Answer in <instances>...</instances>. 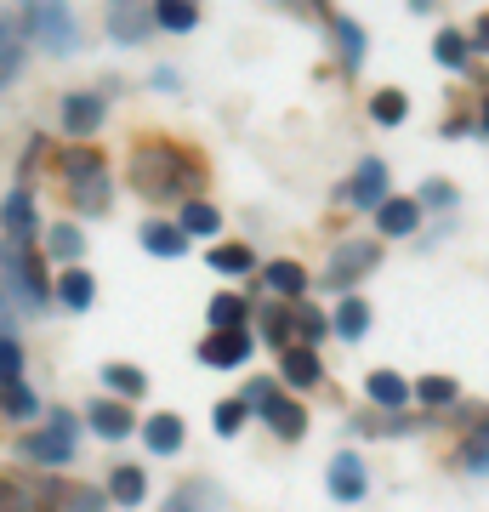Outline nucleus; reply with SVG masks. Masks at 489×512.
Here are the masks:
<instances>
[{"instance_id": "nucleus-1", "label": "nucleus", "mask_w": 489, "mask_h": 512, "mask_svg": "<svg viewBox=\"0 0 489 512\" xmlns=\"http://www.w3.org/2000/svg\"><path fill=\"white\" fill-rule=\"evenodd\" d=\"M126 183H131V194H143L148 205H177V200L188 205V200H194V188L205 183V160L194 154V148L154 137V143L131 148Z\"/></svg>"}, {"instance_id": "nucleus-2", "label": "nucleus", "mask_w": 489, "mask_h": 512, "mask_svg": "<svg viewBox=\"0 0 489 512\" xmlns=\"http://www.w3.org/2000/svg\"><path fill=\"white\" fill-rule=\"evenodd\" d=\"M57 177H63V194L80 217H103L114 200V177H109V160L97 154L91 143H74L63 160H57Z\"/></svg>"}, {"instance_id": "nucleus-3", "label": "nucleus", "mask_w": 489, "mask_h": 512, "mask_svg": "<svg viewBox=\"0 0 489 512\" xmlns=\"http://www.w3.org/2000/svg\"><path fill=\"white\" fill-rule=\"evenodd\" d=\"M0 291L12 296V308L18 313H40L52 308V279H46V268H40V256L29 251V245H6L0 251Z\"/></svg>"}, {"instance_id": "nucleus-4", "label": "nucleus", "mask_w": 489, "mask_h": 512, "mask_svg": "<svg viewBox=\"0 0 489 512\" xmlns=\"http://www.w3.org/2000/svg\"><path fill=\"white\" fill-rule=\"evenodd\" d=\"M74 450H80V416L74 410H52L46 427H35V433L18 439V456L29 467H69Z\"/></svg>"}, {"instance_id": "nucleus-5", "label": "nucleus", "mask_w": 489, "mask_h": 512, "mask_svg": "<svg viewBox=\"0 0 489 512\" xmlns=\"http://www.w3.org/2000/svg\"><path fill=\"white\" fill-rule=\"evenodd\" d=\"M245 410H256V416L273 427V439H285V444H296L302 433H308V410L290 399L279 382H268V376L245 387Z\"/></svg>"}, {"instance_id": "nucleus-6", "label": "nucleus", "mask_w": 489, "mask_h": 512, "mask_svg": "<svg viewBox=\"0 0 489 512\" xmlns=\"http://www.w3.org/2000/svg\"><path fill=\"white\" fill-rule=\"evenodd\" d=\"M23 23H29V40H40L52 57H69L80 46V23H74L69 0H23Z\"/></svg>"}, {"instance_id": "nucleus-7", "label": "nucleus", "mask_w": 489, "mask_h": 512, "mask_svg": "<svg viewBox=\"0 0 489 512\" xmlns=\"http://www.w3.org/2000/svg\"><path fill=\"white\" fill-rule=\"evenodd\" d=\"M376 262H381V245H376V239H347L342 251L330 256L325 285H330V291H342V296H347V285H359V279L370 274Z\"/></svg>"}, {"instance_id": "nucleus-8", "label": "nucleus", "mask_w": 489, "mask_h": 512, "mask_svg": "<svg viewBox=\"0 0 489 512\" xmlns=\"http://www.w3.org/2000/svg\"><path fill=\"white\" fill-rule=\"evenodd\" d=\"M46 490L35 473H18V467H0V512H46Z\"/></svg>"}, {"instance_id": "nucleus-9", "label": "nucleus", "mask_w": 489, "mask_h": 512, "mask_svg": "<svg viewBox=\"0 0 489 512\" xmlns=\"http://www.w3.org/2000/svg\"><path fill=\"white\" fill-rule=\"evenodd\" d=\"M251 359V330H211L200 342V365L211 370H239Z\"/></svg>"}, {"instance_id": "nucleus-10", "label": "nucleus", "mask_w": 489, "mask_h": 512, "mask_svg": "<svg viewBox=\"0 0 489 512\" xmlns=\"http://www.w3.org/2000/svg\"><path fill=\"white\" fill-rule=\"evenodd\" d=\"M86 427L97 433V439L120 444V439H131V433H137V416H131V404H120V399H91Z\"/></svg>"}, {"instance_id": "nucleus-11", "label": "nucleus", "mask_w": 489, "mask_h": 512, "mask_svg": "<svg viewBox=\"0 0 489 512\" xmlns=\"http://www.w3.org/2000/svg\"><path fill=\"white\" fill-rule=\"evenodd\" d=\"M103 120H109V103H103L97 92L63 97V131H69V137H80V143H86L91 131H103Z\"/></svg>"}, {"instance_id": "nucleus-12", "label": "nucleus", "mask_w": 489, "mask_h": 512, "mask_svg": "<svg viewBox=\"0 0 489 512\" xmlns=\"http://www.w3.org/2000/svg\"><path fill=\"white\" fill-rule=\"evenodd\" d=\"M387 165L370 154V160H359V171H353V183H347V205H359V211H376L381 200H387Z\"/></svg>"}, {"instance_id": "nucleus-13", "label": "nucleus", "mask_w": 489, "mask_h": 512, "mask_svg": "<svg viewBox=\"0 0 489 512\" xmlns=\"http://www.w3.org/2000/svg\"><path fill=\"white\" fill-rule=\"evenodd\" d=\"M279 376H285L290 393H308V387H319V376H325V365H319V348L290 342V348L279 353Z\"/></svg>"}, {"instance_id": "nucleus-14", "label": "nucleus", "mask_w": 489, "mask_h": 512, "mask_svg": "<svg viewBox=\"0 0 489 512\" xmlns=\"http://www.w3.org/2000/svg\"><path fill=\"white\" fill-rule=\"evenodd\" d=\"M330 495H336V501H347V507H353V501H364V490H370V473H364V461H359V450H342V456L330 461Z\"/></svg>"}, {"instance_id": "nucleus-15", "label": "nucleus", "mask_w": 489, "mask_h": 512, "mask_svg": "<svg viewBox=\"0 0 489 512\" xmlns=\"http://www.w3.org/2000/svg\"><path fill=\"white\" fill-rule=\"evenodd\" d=\"M0 228H6V245H29V239H35V194H29V188H12V194H6Z\"/></svg>"}, {"instance_id": "nucleus-16", "label": "nucleus", "mask_w": 489, "mask_h": 512, "mask_svg": "<svg viewBox=\"0 0 489 512\" xmlns=\"http://www.w3.org/2000/svg\"><path fill=\"white\" fill-rule=\"evenodd\" d=\"M23 57H29V40H23V23L12 12H0V92L23 74Z\"/></svg>"}, {"instance_id": "nucleus-17", "label": "nucleus", "mask_w": 489, "mask_h": 512, "mask_svg": "<svg viewBox=\"0 0 489 512\" xmlns=\"http://www.w3.org/2000/svg\"><path fill=\"white\" fill-rule=\"evenodd\" d=\"M148 23H154V12H148L143 0H109V35L114 40L137 46V40L148 35Z\"/></svg>"}, {"instance_id": "nucleus-18", "label": "nucleus", "mask_w": 489, "mask_h": 512, "mask_svg": "<svg viewBox=\"0 0 489 512\" xmlns=\"http://www.w3.org/2000/svg\"><path fill=\"white\" fill-rule=\"evenodd\" d=\"M416 222H421V205L416 200H393V194H387V200L376 205V228L387 239H410V234H416Z\"/></svg>"}, {"instance_id": "nucleus-19", "label": "nucleus", "mask_w": 489, "mask_h": 512, "mask_svg": "<svg viewBox=\"0 0 489 512\" xmlns=\"http://www.w3.org/2000/svg\"><path fill=\"white\" fill-rule=\"evenodd\" d=\"M52 302H63L69 313H86L91 302H97V279H91L86 268H63V279L52 285Z\"/></svg>"}, {"instance_id": "nucleus-20", "label": "nucleus", "mask_w": 489, "mask_h": 512, "mask_svg": "<svg viewBox=\"0 0 489 512\" xmlns=\"http://www.w3.org/2000/svg\"><path fill=\"white\" fill-rule=\"evenodd\" d=\"M364 393H370V404H376V410H404V404L416 399V393H410V382H404V376H393V370H370V376H364Z\"/></svg>"}, {"instance_id": "nucleus-21", "label": "nucleus", "mask_w": 489, "mask_h": 512, "mask_svg": "<svg viewBox=\"0 0 489 512\" xmlns=\"http://www.w3.org/2000/svg\"><path fill=\"white\" fill-rule=\"evenodd\" d=\"M256 330H262V342H268V348L285 353L290 336H296V313L279 308V302H262V308H256Z\"/></svg>"}, {"instance_id": "nucleus-22", "label": "nucleus", "mask_w": 489, "mask_h": 512, "mask_svg": "<svg viewBox=\"0 0 489 512\" xmlns=\"http://www.w3.org/2000/svg\"><path fill=\"white\" fill-rule=\"evenodd\" d=\"M182 439H188L182 416H148V421H143V444L154 450V456H177Z\"/></svg>"}, {"instance_id": "nucleus-23", "label": "nucleus", "mask_w": 489, "mask_h": 512, "mask_svg": "<svg viewBox=\"0 0 489 512\" xmlns=\"http://www.w3.org/2000/svg\"><path fill=\"white\" fill-rule=\"evenodd\" d=\"M143 495H148L143 467H131V461H120V467L109 473V501H120V507H143Z\"/></svg>"}, {"instance_id": "nucleus-24", "label": "nucleus", "mask_w": 489, "mask_h": 512, "mask_svg": "<svg viewBox=\"0 0 489 512\" xmlns=\"http://www.w3.org/2000/svg\"><path fill=\"white\" fill-rule=\"evenodd\" d=\"M148 12H154V23H160V29H171V35H188V29L200 23V0H154Z\"/></svg>"}, {"instance_id": "nucleus-25", "label": "nucleus", "mask_w": 489, "mask_h": 512, "mask_svg": "<svg viewBox=\"0 0 489 512\" xmlns=\"http://www.w3.org/2000/svg\"><path fill=\"white\" fill-rule=\"evenodd\" d=\"M177 228L188 239H211L222 228V211L211 200H188V205H182V217H177Z\"/></svg>"}, {"instance_id": "nucleus-26", "label": "nucleus", "mask_w": 489, "mask_h": 512, "mask_svg": "<svg viewBox=\"0 0 489 512\" xmlns=\"http://www.w3.org/2000/svg\"><path fill=\"white\" fill-rule=\"evenodd\" d=\"M143 251L148 256H182L188 251V234L177 222H143Z\"/></svg>"}, {"instance_id": "nucleus-27", "label": "nucleus", "mask_w": 489, "mask_h": 512, "mask_svg": "<svg viewBox=\"0 0 489 512\" xmlns=\"http://www.w3.org/2000/svg\"><path fill=\"white\" fill-rule=\"evenodd\" d=\"M245 313H256L245 296H234V291H222V296H211V308H205V319H211V330H245Z\"/></svg>"}, {"instance_id": "nucleus-28", "label": "nucleus", "mask_w": 489, "mask_h": 512, "mask_svg": "<svg viewBox=\"0 0 489 512\" xmlns=\"http://www.w3.org/2000/svg\"><path fill=\"white\" fill-rule=\"evenodd\" d=\"M0 416L35 421V416H40V393H35L29 382H6V387H0Z\"/></svg>"}, {"instance_id": "nucleus-29", "label": "nucleus", "mask_w": 489, "mask_h": 512, "mask_svg": "<svg viewBox=\"0 0 489 512\" xmlns=\"http://www.w3.org/2000/svg\"><path fill=\"white\" fill-rule=\"evenodd\" d=\"M330 330H336L342 342H359L364 330H370V308H364L359 296H342V302H336V319H330Z\"/></svg>"}, {"instance_id": "nucleus-30", "label": "nucleus", "mask_w": 489, "mask_h": 512, "mask_svg": "<svg viewBox=\"0 0 489 512\" xmlns=\"http://www.w3.org/2000/svg\"><path fill=\"white\" fill-rule=\"evenodd\" d=\"M46 251H52L57 262H63V268H74V262L86 256V234H80L74 222H57L52 234H46Z\"/></svg>"}, {"instance_id": "nucleus-31", "label": "nucleus", "mask_w": 489, "mask_h": 512, "mask_svg": "<svg viewBox=\"0 0 489 512\" xmlns=\"http://www.w3.org/2000/svg\"><path fill=\"white\" fill-rule=\"evenodd\" d=\"M461 467H467V473H484V478H489V410H484V421L472 427L467 439H461Z\"/></svg>"}, {"instance_id": "nucleus-32", "label": "nucleus", "mask_w": 489, "mask_h": 512, "mask_svg": "<svg viewBox=\"0 0 489 512\" xmlns=\"http://www.w3.org/2000/svg\"><path fill=\"white\" fill-rule=\"evenodd\" d=\"M103 387H114L120 399H143L148 376H143V370H131V365H103Z\"/></svg>"}, {"instance_id": "nucleus-33", "label": "nucleus", "mask_w": 489, "mask_h": 512, "mask_svg": "<svg viewBox=\"0 0 489 512\" xmlns=\"http://www.w3.org/2000/svg\"><path fill=\"white\" fill-rule=\"evenodd\" d=\"M467 35L461 29H438V40H433V57L444 63V69H467Z\"/></svg>"}, {"instance_id": "nucleus-34", "label": "nucleus", "mask_w": 489, "mask_h": 512, "mask_svg": "<svg viewBox=\"0 0 489 512\" xmlns=\"http://www.w3.org/2000/svg\"><path fill=\"white\" fill-rule=\"evenodd\" d=\"M262 274H268V285H273L279 296H308V274H302L296 262H268Z\"/></svg>"}, {"instance_id": "nucleus-35", "label": "nucleus", "mask_w": 489, "mask_h": 512, "mask_svg": "<svg viewBox=\"0 0 489 512\" xmlns=\"http://www.w3.org/2000/svg\"><path fill=\"white\" fill-rule=\"evenodd\" d=\"M211 268L217 274H251L256 256H251V245H211Z\"/></svg>"}, {"instance_id": "nucleus-36", "label": "nucleus", "mask_w": 489, "mask_h": 512, "mask_svg": "<svg viewBox=\"0 0 489 512\" xmlns=\"http://www.w3.org/2000/svg\"><path fill=\"white\" fill-rule=\"evenodd\" d=\"M404 114H410V97L404 92H376L370 97V120H376V126H399Z\"/></svg>"}, {"instance_id": "nucleus-37", "label": "nucleus", "mask_w": 489, "mask_h": 512, "mask_svg": "<svg viewBox=\"0 0 489 512\" xmlns=\"http://www.w3.org/2000/svg\"><path fill=\"white\" fill-rule=\"evenodd\" d=\"M296 313V336H302V348H319V342H325V330H330V319L319 308H308V302H302V308H290Z\"/></svg>"}, {"instance_id": "nucleus-38", "label": "nucleus", "mask_w": 489, "mask_h": 512, "mask_svg": "<svg viewBox=\"0 0 489 512\" xmlns=\"http://www.w3.org/2000/svg\"><path fill=\"white\" fill-rule=\"evenodd\" d=\"M211 484H182L177 495H171V501H165V512H211Z\"/></svg>"}, {"instance_id": "nucleus-39", "label": "nucleus", "mask_w": 489, "mask_h": 512, "mask_svg": "<svg viewBox=\"0 0 489 512\" xmlns=\"http://www.w3.org/2000/svg\"><path fill=\"white\" fill-rule=\"evenodd\" d=\"M336 40H342V63L347 69H359L364 63V29L353 18H336Z\"/></svg>"}, {"instance_id": "nucleus-40", "label": "nucleus", "mask_w": 489, "mask_h": 512, "mask_svg": "<svg viewBox=\"0 0 489 512\" xmlns=\"http://www.w3.org/2000/svg\"><path fill=\"white\" fill-rule=\"evenodd\" d=\"M410 393H416L421 404H433V410H444V404H455V393H461V387H455L450 376H427V382H416Z\"/></svg>"}, {"instance_id": "nucleus-41", "label": "nucleus", "mask_w": 489, "mask_h": 512, "mask_svg": "<svg viewBox=\"0 0 489 512\" xmlns=\"http://www.w3.org/2000/svg\"><path fill=\"white\" fill-rule=\"evenodd\" d=\"M6 382H23V348L18 336H0V387Z\"/></svg>"}, {"instance_id": "nucleus-42", "label": "nucleus", "mask_w": 489, "mask_h": 512, "mask_svg": "<svg viewBox=\"0 0 489 512\" xmlns=\"http://www.w3.org/2000/svg\"><path fill=\"white\" fill-rule=\"evenodd\" d=\"M245 416H251V410H245V399H222L217 404V433H222V439H234L239 427H245Z\"/></svg>"}, {"instance_id": "nucleus-43", "label": "nucleus", "mask_w": 489, "mask_h": 512, "mask_svg": "<svg viewBox=\"0 0 489 512\" xmlns=\"http://www.w3.org/2000/svg\"><path fill=\"white\" fill-rule=\"evenodd\" d=\"M69 507L74 512H103L109 501H103V490H69Z\"/></svg>"}, {"instance_id": "nucleus-44", "label": "nucleus", "mask_w": 489, "mask_h": 512, "mask_svg": "<svg viewBox=\"0 0 489 512\" xmlns=\"http://www.w3.org/2000/svg\"><path fill=\"white\" fill-rule=\"evenodd\" d=\"M421 200H427V205H450L455 188H450V183H427V188H421Z\"/></svg>"}, {"instance_id": "nucleus-45", "label": "nucleus", "mask_w": 489, "mask_h": 512, "mask_svg": "<svg viewBox=\"0 0 489 512\" xmlns=\"http://www.w3.org/2000/svg\"><path fill=\"white\" fill-rule=\"evenodd\" d=\"M12 319H18V308H12V296L0 291V336H12Z\"/></svg>"}, {"instance_id": "nucleus-46", "label": "nucleus", "mask_w": 489, "mask_h": 512, "mask_svg": "<svg viewBox=\"0 0 489 512\" xmlns=\"http://www.w3.org/2000/svg\"><path fill=\"white\" fill-rule=\"evenodd\" d=\"M467 46H478V52H489V18H478V29H472Z\"/></svg>"}, {"instance_id": "nucleus-47", "label": "nucleus", "mask_w": 489, "mask_h": 512, "mask_svg": "<svg viewBox=\"0 0 489 512\" xmlns=\"http://www.w3.org/2000/svg\"><path fill=\"white\" fill-rule=\"evenodd\" d=\"M273 6H285V12H313L319 0H273Z\"/></svg>"}, {"instance_id": "nucleus-48", "label": "nucleus", "mask_w": 489, "mask_h": 512, "mask_svg": "<svg viewBox=\"0 0 489 512\" xmlns=\"http://www.w3.org/2000/svg\"><path fill=\"white\" fill-rule=\"evenodd\" d=\"M478 126H484V137H489V92H484V114H478Z\"/></svg>"}, {"instance_id": "nucleus-49", "label": "nucleus", "mask_w": 489, "mask_h": 512, "mask_svg": "<svg viewBox=\"0 0 489 512\" xmlns=\"http://www.w3.org/2000/svg\"><path fill=\"white\" fill-rule=\"evenodd\" d=\"M410 6H416V12H427V6H433V0H410Z\"/></svg>"}]
</instances>
